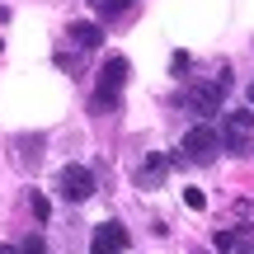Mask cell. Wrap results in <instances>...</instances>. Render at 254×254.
<instances>
[{
	"instance_id": "obj_1",
	"label": "cell",
	"mask_w": 254,
	"mask_h": 254,
	"mask_svg": "<svg viewBox=\"0 0 254 254\" xmlns=\"http://www.w3.org/2000/svg\"><path fill=\"white\" fill-rule=\"evenodd\" d=\"M217 151H226V146H221V132L202 123V127H193V132L179 141V155H174V160H189V165H212V160H217Z\"/></svg>"
},
{
	"instance_id": "obj_2",
	"label": "cell",
	"mask_w": 254,
	"mask_h": 254,
	"mask_svg": "<svg viewBox=\"0 0 254 254\" xmlns=\"http://www.w3.org/2000/svg\"><path fill=\"white\" fill-rule=\"evenodd\" d=\"M221 146L236 155L254 151V113L250 109H236V113H221Z\"/></svg>"
},
{
	"instance_id": "obj_3",
	"label": "cell",
	"mask_w": 254,
	"mask_h": 254,
	"mask_svg": "<svg viewBox=\"0 0 254 254\" xmlns=\"http://www.w3.org/2000/svg\"><path fill=\"white\" fill-rule=\"evenodd\" d=\"M226 90H231V75L226 71H221L217 80H207V85H189V90H184V109H193V113H217Z\"/></svg>"
},
{
	"instance_id": "obj_4",
	"label": "cell",
	"mask_w": 254,
	"mask_h": 254,
	"mask_svg": "<svg viewBox=\"0 0 254 254\" xmlns=\"http://www.w3.org/2000/svg\"><path fill=\"white\" fill-rule=\"evenodd\" d=\"M127 85V57H109V62L99 66V90H94V109H104V104H118Z\"/></svg>"
},
{
	"instance_id": "obj_5",
	"label": "cell",
	"mask_w": 254,
	"mask_h": 254,
	"mask_svg": "<svg viewBox=\"0 0 254 254\" xmlns=\"http://www.w3.org/2000/svg\"><path fill=\"white\" fill-rule=\"evenodd\" d=\"M57 184H62V198L66 202H90L94 198V174L85 170V165H66Z\"/></svg>"
},
{
	"instance_id": "obj_6",
	"label": "cell",
	"mask_w": 254,
	"mask_h": 254,
	"mask_svg": "<svg viewBox=\"0 0 254 254\" xmlns=\"http://www.w3.org/2000/svg\"><path fill=\"white\" fill-rule=\"evenodd\" d=\"M90 254H127V226L118 221H99L90 236Z\"/></svg>"
},
{
	"instance_id": "obj_7",
	"label": "cell",
	"mask_w": 254,
	"mask_h": 254,
	"mask_svg": "<svg viewBox=\"0 0 254 254\" xmlns=\"http://www.w3.org/2000/svg\"><path fill=\"white\" fill-rule=\"evenodd\" d=\"M165 174H170V160L165 155H146V165L136 170V189H160Z\"/></svg>"
},
{
	"instance_id": "obj_8",
	"label": "cell",
	"mask_w": 254,
	"mask_h": 254,
	"mask_svg": "<svg viewBox=\"0 0 254 254\" xmlns=\"http://www.w3.org/2000/svg\"><path fill=\"white\" fill-rule=\"evenodd\" d=\"M99 38H104L99 24H71V43L85 47V52H90V47H99Z\"/></svg>"
},
{
	"instance_id": "obj_9",
	"label": "cell",
	"mask_w": 254,
	"mask_h": 254,
	"mask_svg": "<svg viewBox=\"0 0 254 254\" xmlns=\"http://www.w3.org/2000/svg\"><path fill=\"white\" fill-rule=\"evenodd\" d=\"M94 9H99L104 19H123V14H127V0H99Z\"/></svg>"
},
{
	"instance_id": "obj_10",
	"label": "cell",
	"mask_w": 254,
	"mask_h": 254,
	"mask_svg": "<svg viewBox=\"0 0 254 254\" xmlns=\"http://www.w3.org/2000/svg\"><path fill=\"white\" fill-rule=\"evenodd\" d=\"M28 207H33V217H38V221H47V212H52V202H47L43 193H28Z\"/></svg>"
},
{
	"instance_id": "obj_11",
	"label": "cell",
	"mask_w": 254,
	"mask_h": 254,
	"mask_svg": "<svg viewBox=\"0 0 254 254\" xmlns=\"http://www.w3.org/2000/svg\"><path fill=\"white\" fill-rule=\"evenodd\" d=\"M212 245L226 254V250H236V245H240V236H236V231H217V236H212Z\"/></svg>"
},
{
	"instance_id": "obj_12",
	"label": "cell",
	"mask_w": 254,
	"mask_h": 254,
	"mask_svg": "<svg viewBox=\"0 0 254 254\" xmlns=\"http://www.w3.org/2000/svg\"><path fill=\"white\" fill-rule=\"evenodd\" d=\"M184 202H189V207H193V212H202V207H207V198H202V193H198V189H184Z\"/></svg>"
},
{
	"instance_id": "obj_13",
	"label": "cell",
	"mask_w": 254,
	"mask_h": 254,
	"mask_svg": "<svg viewBox=\"0 0 254 254\" xmlns=\"http://www.w3.org/2000/svg\"><path fill=\"white\" fill-rule=\"evenodd\" d=\"M170 66H174V75H184V71H189V52H174Z\"/></svg>"
},
{
	"instance_id": "obj_14",
	"label": "cell",
	"mask_w": 254,
	"mask_h": 254,
	"mask_svg": "<svg viewBox=\"0 0 254 254\" xmlns=\"http://www.w3.org/2000/svg\"><path fill=\"white\" fill-rule=\"evenodd\" d=\"M24 254H47V245H43V240L33 236V240H28V245H24Z\"/></svg>"
},
{
	"instance_id": "obj_15",
	"label": "cell",
	"mask_w": 254,
	"mask_h": 254,
	"mask_svg": "<svg viewBox=\"0 0 254 254\" xmlns=\"http://www.w3.org/2000/svg\"><path fill=\"white\" fill-rule=\"evenodd\" d=\"M0 254H24V250H14V245H0Z\"/></svg>"
},
{
	"instance_id": "obj_16",
	"label": "cell",
	"mask_w": 254,
	"mask_h": 254,
	"mask_svg": "<svg viewBox=\"0 0 254 254\" xmlns=\"http://www.w3.org/2000/svg\"><path fill=\"white\" fill-rule=\"evenodd\" d=\"M250 104H254V85H250Z\"/></svg>"
},
{
	"instance_id": "obj_17",
	"label": "cell",
	"mask_w": 254,
	"mask_h": 254,
	"mask_svg": "<svg viewBox=\"0 0 254 254\" xmlns=\"http://www.w3.org/2000/svg\"><path fill=\"white\" fill-rule=\"evenodd\" d=\"M90 5H99V0H90Z\"/></svg>"
}]
</instances>
